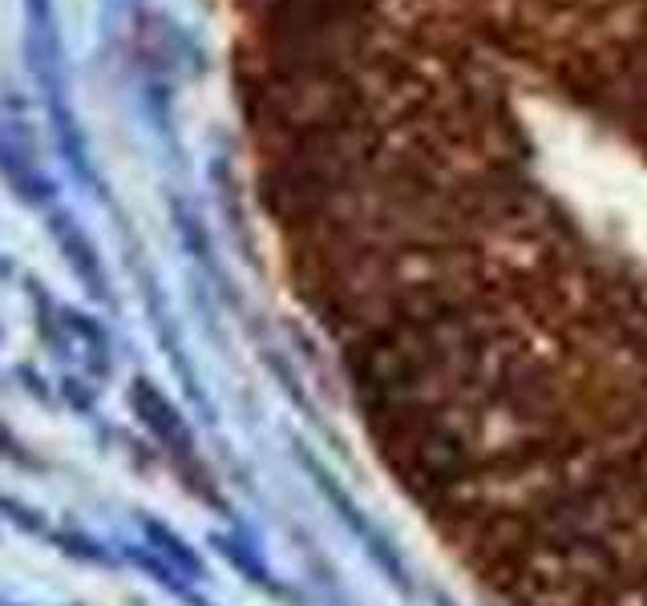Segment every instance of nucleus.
<instances>
[{"label": "nucleus", "mask_w": 647, "mask_h": 606, "mask_svg": "<svg viewBox=\"0 0 647 606\" xmlns=\"http://www.w3.org/2000/svg\"><path fill=\"white\" fill-rule=\"evenodd\" d=\"M142 526H146V533L154 538V546H158V550H166V554L175 558L178 566H187V570H190V579H199V574H202V570H199V558L190 554V550L183 546V538H178L175 530H166V526H158V521H150V518H142Z\"/></svg>", "instance_id": "1"}]
</instances>
